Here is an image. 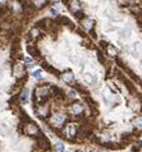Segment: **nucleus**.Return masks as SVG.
Here are the masks:
<instances>
[{"instance_id": "nucleus-23", "label": "nucleus", "mask_w": 142, "mask_h": 152, "mask_svg": "<svg viewBox=\"0 0 142 152\" xmlns=\"http://www.w3.org/2000/svg\"><path fill=\"white\" fill-rule=\"evenodd\" d=\"M122 3L127 5H134L136 4V0H122Z\"/></svg>"}, {"instance_id": "nucleus-1", "label": "nucleus", "mask_w": 142, "mask_h": 152, "mask_svg": "<svg viewBox=\"0 0 142 152\" xmlns=\"http://www.w3.org/2000/svg\"><path fill=\"white\" fill-rule=\"evenodd\" d=\"M37 147L41 148V150H45V151L50 150V141L41 132H38V136H37Z\"/></svg>"}, {"instance_id": "nucleus-9", "label": "nucleus", "mask_w": 142, "mask_h": 152, "mask_svg": "<svg viewBox=\"0 0 142 152\" xmlns=\"http://www.w3.org/2000/svg\"><path fill=\"white\" fill-rule=\"evenodd\" d=\"M41 67H42L45 70H47V72H49V73L54 74L55 77H59V76H60V72H59L58 69H55V68L53 67V65L47 64V63H41Z\"/></svg>"}, {"instance_id": "nucleus-6", "label": "nucleus", "mask_w": 142, "mask_h": 152, "mask_svg": "<svg viewBox=\"0 0 142 152\" xmlns=\"http://www.w3.org/2000/svg\"><path fill=\"white\" fill-rule=\"evenodd\" d=\"M41 36H42V35H41V29L38 28V27H35V28H32L31 31H29V33H28V41L38 40Z\"/></svg>"}, {"instance_id": "nucleus-4", "label": "nucleus", "mask_w": 142, "mask_h": 152, "mask_svg": "<svg viewBox=\"0 0 142 152\" xmlns=\"http://www.w3.org/2000/svg\"><path fill=\"white\" fill-rule=\"evenodd\" d=\"M38 118L41 119H46L47 116L50 115V111H49V107H47L45 104H40V105L37 106V110H36Z\"/></svg>"}, {"instance_id": "nucleus-27", "label": "nucleus", "mask_w": 142, "mask_h": 152, "mask_svg": "<svg viewBox=\"0 0 142 152\" xmlns=\"http://www.w3.org/2000/svg\"><path fill=\"white\" fill-rule=\"evenodd\" d=\"M97 152H106V151H102V150H100V151H97Z\"/></svg>"}, {"instance_id": "nucleus-3", "label": "nucleus", "mask_w": 142, "mask_h": 152, "mask_svg": "<svg viewBox=\"0 0 142 152\" xmlns=\"http://www.w3.org/2000/svg\"><path fill=\"white\" fill-rule=\"evenodd\" d=\"M25 128H26V130H25L23 133H26V134H27V136H29V137H36V136H37V133L40 132L38 127L33 123V121H29V124H28V125L26 124V125H25Z\"/></svg>"}, {"instance_id": "nucleus-5", "label": "nucleus", "mask_w": 142, "mask_h": 152, "mask_svg": "<svg viewBox=\"0 0 142 152\" xmlns=\"http://www.w3.org/2000/svg\"><path fill=\"white\" fill-rule=\"evenodd\" d=\"M66 121H67V116L64 114L53 115V118H51V123L54 125H63Z\"/></svg>"}, {"instance_id": "nucleus-7", "label": "nucleus", "mask_w": 142, "mask_h": 152, "mask_svg": "<svg viewBox=\"0 0 142 152\" xmlns=\"http://www.w3.org/2000/svg\"><path fill=\"white\" fill-rule=\"evenodd\" d=\"M70 111L74 115H82L83 114V106L79 102H73L72 105H70Z\"/></svg>"}, {"instance_id": "nucleus-14", "label": "nucleus", "mask_w": 142, "mask_h": 152, "mask_svg": "<svg viewBox=\"0 0 142 152\" xmlns=\"http://www.w3.org/2000/svg\"><path fill=\"white\" fill-rule=\"evenodd\" d=\"M73 87H74V91L82 93L83 96H87V89H86L82 85H79V83H74V85H73Z\"/></svg>"}, {"instance_id": "nucleus-29", "label": "nucleus", "mask_w": 142, "mask_h": 152, "mask_svg": "<svg viewBox=\"0 0 142 152\" xmlns=\"http://www.w3.org/2000/svg\"><path fill=\"white\" fill-rule=\"evenodd\" d=\"M138 152H142V150H140V151H138Z\"/></svg>"}, {"instance_id": "nucleus-26", "label": "nucleus", "mask_w": 142, "mask_h": 152, "mask_svg": "<svg viewBox=\"0 0 142 152\" xmlns=\"http://www.w3.org/2000/svg\"><path fill=\"white\" fill-rule=\"evenodd\" d=\"M50 12H51V14H53V16H58V10H55V9H51Z\"/></svg>"}, {"instance_id": "nucleus-8", "label": "nucleus", "mask_w": 142, "mask_h": 152, "mask_svg": "<svg viewBox=\"0 0 142 152\" xmlns=\"http://www.w3.org/2000/svg\"><path fill=\"white\" fill-rule=\"evenodd\" d=\"M60 77H61V79H63V82H66V83H73L74 82V74L72 73L70 70H68V72H64L63 74H60Z\"/></svg>"}, {"instance_id": "nucleus-22", "label": "nucleus", "mask_w": 142, "mask_h": 152, "mask_svg": "<svg viewBox=\"0 0 142 152\" xmlns=\"http://www.w3.org/2000/svg\"><path fill=\"white\" fill-rule=\"evenodd\" d=\"M32 74H33V77L36 79H41V70H35Z\"/></svg>"}, {"instance_id": "nucleus-17", "label": "nucleus", "mask_w": 142, "mask_h": 152, "mask_svg": "<svg viewBox=\"0 0 142 152\" xmlns=\"http://www.w3.org/2000/svg\"><path fill=\"white\" fill-rule=\"evenodd\" d=\"M106 51H108L109 54H110V55H113V56H115V55H117V50H115V49H114L113 46H111L110 44H109V46L106 47Z\"/></svg>"}, {"instance_id": "nucleus-25", "label": "nucleus", "mask_w": 142, "mask_h": 152, "mask_svg": "<svg viewBox=\"0 0 142 152\" xmlns=\"http://www.w3.org/2000/svg\"><path fill=\"white\" fill-rule=\"evenodd\" d=\"M140 127H142V118L136 120V128H140Z\"/></svg>"}, {"instance_id": "nucleus-13", "label": "nucleus", "mask_w": 142, "mask_h": 152, "mask_svg": "<svg viewBox=\"0 0 142 152\" xmlns=\"http://www.w3.org/2000/svg\"><path fill=\"white\" fill-rule=\"evenodd\" d=\"M28 95H29V91L27 88H23L22 89V92H20V95H19V101L22 104H27V101H28Z\"/></svg>"}, {"instance_id": "nucleus-10", "label": "nucleus", "mask_w": 142, "mask_h": 152, "mask_svg": "<svg viewBox=\"0 0 142 152\" xmlns=\"http://www.w3.org/2000/svg\"><path fill=\"white\" fill-rule=\"evenodd\" d=\"M50 88H51V91L54 92V96H57V97H59V98H61V100H66V98H67L66 92H64L61 88L57 87V86H51Z\"/></svg>"}, {"instance_id": "nucleus-16", "label": "nucleus", "mask_w": 142, "mask_h": 152, "mask_svg": "<svg viewBox=\"0 0 142 152\" xmlns=\"http://www.w3.org/2000/svg\"><path fill=\"white\" fill-rule=\"evenodd\" d=\"M73 14H74V17H76L78 20H82V19H83V18L86 17V16H85V13H83L82 10H77V12H74Z\"/></svg>"}, {"instance_id": "nucleus-11", "label": "nucleus", "mask_w": 142, "mask_h": 152, "mask_svg": "<svg viewBox=\"0 0 142 152\" xmlns=\"http://www.w3.org/2000/svg\"><path fill=\"white\" fill-rule=\"evenodd\" d=\"M81 23H82V27L86 29V31H90V29H92L95 28V23H94V20L92 19H90V18H83V19L81 20Z\"/></svg>"}, {"instance_id": "nucleus-12", "label": "nucleus", "mask_w": 142, "mask_h": 152, "mask_svg": "<svg viewBox=\"0 0 142 152\" xmlns=\"http://www.w3.org/2000/svg\"><path fill=\"white\" fill-rule=\"evenodd\" d=\"M47 1L49 0H32L31 1V5L35 9H41L44 7H46L47 5Z\"/></svg>"}, {"instance_id": "nucleus-28", "label": "nucleus", "mask_w": 142, "mask_h": 152, "mask_svg": "<svg viewBox=\"0 0 142 152\" xmlns=\"http://www.w3.org/2000/svg\"><path fill=\"white\" fill-rule=\"evenodd\" d=\"M141 88H142V82H141Z\"/></svg>"}, {"instance_id": "nucleus-18", "label": "nucleus", "mask_w": 142, "mask_h": 152, "mask_svg": "<svg viewBox=\"0 0 142 152\" xmlns=\"http://www.w3.org/2000/svg\"><path fill=\"white\" fill-rule=\"evenodd\" d=\"M55 150H57V152H64V146H63V143H57L55 145Z\"/></svg>"}, {"instance_id": "nucleus-2", "label": "nucleus", "mask_w": 142, "mask_h": 152, "mask_svg": "<svg viewBox=\"0 0 142 152\" xmlns=\"http://www.w3.org/2000/svg\"><path fill=\"white\" fill-rule=\"evenodd\" d=\"M26 50H27V52L29 54V55H31V58L37 59V60H40V59H41L40 50L37 49V46H36V45H33V44L28 42V44H27V46H26Z\"/></svg>"}, {"instance_id": "nucleus-20", "label": "nucleus", "mask_w": 142, "mask_h": 152, "mask_svg": "<svg viewBox=\"0 0 142 152\" xmlns=\"http://www.w3.org/2000/svg\"><path fill=\"white\" fill-rule=\"evenodd\" d=\"M67 97H69V98H76V97H77V91H74V89L69 91V93L67 95Z\"/></svg>"}, {"instance_id": "nucleus-21", "label": "nucleus", "mask_w": 142, "mask_h": 152, "mask_svg": "<svg viewBox=\"0 0 142 152\" xmlns=\"http://www.w3.org/2000/svg\"><path fill=\"white\" fill-rule=\"evenodd\" d=\"M99 45H100V47H102V49H105V50H106V47L109 46V42H106V41L101 40V41H99Z\"/></svg>"}, {"instance_id": "nucleus-19", "label": "nucleus", "mask_w": 142, "mask_h": 152, "mask_svg": "<svg viewBox=\"0 0 142 152\" xmlns=\"http://www.w3.org/2000/svg\"><path fill=\"white\" fill-rule=\"evenodd\" d=\"M25 63L27 67H32L33 65V59L32 58H25Z\"/></svg>"}, {"instance_id": "nucleus-24", "label": "nucleus", "mask_w": 142, "mask_h": 152, "mask_svg": "<svg viewBox=\"0 0 142 152\" xmlns=\"http://www.w3.org/2000/svg\"><path fill=\"white\" fill-rule=\"evenodd\" d=\"M88 32H90V33H88V35H90L92 38H96V37H97V35H96V31H95V28L90 29V31H88Z\"/></svg>"}, {"instance_id": "nucleus-15", "label": "nucleus", "mask_w": 142, "mask_h": 152, "mask_svg": "<svg viewBox=\"0 0 142 152\" xmlns=\"http://www.w3.org/2000/svg\"><path fill=\"white\" fill-rule=\"evenodd\" d=\"M97 59H99V61L101 63L102 65L106 64V58L104 56V54H102L101 51H99V50H97Z\"/></svg>"}]
</instances>
